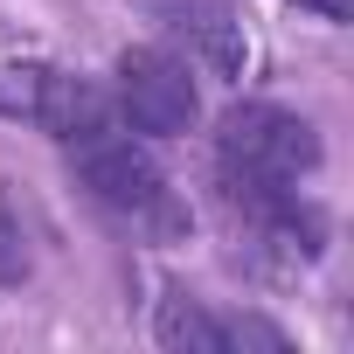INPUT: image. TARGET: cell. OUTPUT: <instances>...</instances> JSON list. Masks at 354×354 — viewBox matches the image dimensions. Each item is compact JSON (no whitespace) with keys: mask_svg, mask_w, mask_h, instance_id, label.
<instances>
[{"mask_svg":"<svg viewBox=\"0 0 354 354\" xmlns=\"http://www.w3.org/2000/svg\"><path fill=\"white\" fill-rule=\"evenodd\" d=\"M216 167L230 202L264 230L299 202V181L319 167V132L285 104H236L216 132Z\"/></svg>","mask_w":354,"mask_h":354,"instance_id":"obj_1","label":"cell"},{"mask_svg":"<svg viewBox=\"0 0 354 354\" xmlns=\"http://www.w3.org/2000/svg\"><path fill=\"white\" fill-rule=\"evenodd\" d=\"M77 174H84V188H91L111 216H125V223H139V230H153V236H174V230L188 223L181 209H174V188H167L160 160H153L146 146H132L125 132H104V139L77 146Z\"/></svg>","mask_w":354,"mask_h":354,"instance_id":"obj_2","label":"cell"},{"mask_svg":"<svg viewBox=\"0 0 354 354\" xmlns=\"http://www.w3.org/2000/svg\"><path fill=\"white\" fill-rule=\"evenodd\" d=\"M118 111L146 139H181L202 118V91H195L188 63L174 56V49L146 42V49H125L118 56Z\"/></svg>","mask_w":354,"mask_h":354,"instance_id":"obj_3","label":"cell"},{"mask_svg":"<svg viewBox=\"0 0 354 354\" xmlns=\"http://www.w3.org/2000/svg\"><path fill=\"white\" fill-rule=\"evenodd\" d=\"M28 118H35L49 139H63L70 153L91 146V139H104V132H118V104H111L91 77H70V70H35Z\"/></svg>","mask_w":354,"mask_h":354,"instance_id":"obj_4","label":"cell"},{"mask_svg":"<svg viewBox=\"0 0 354 354\" xmlns=\"http://www.w3.org/2000/svg\"><path fill=\"white\" fill-rule=\"evenodd\" d=\"M139 8H146L167 35H181V42L209 63V77H223V84L243 77L250 49H243V21L230 15V0H139Z\"/></svg>","mask_w":354,"mask_h":354,"instance_id":"obj_5","label":"cell"},{"mask_svg":"<svg viewBox=\"0 0 354 354\" xmlns=\"http://www.w3.org/2000/svg\"><path fill=\"white\" fill-rule=\"evenodd\" d=\"M153 333H160V347H174V354H230L223 313H209V306L188 299V292H167V299H160Z\"/></svg>","mask_w":354,"mask_h":354,"instance_id":"obj_6","label":"cell"},{"mask_svg":"<svg viewBox=\"0 0 354 354\" xmlns=\"http://www.w3.org/2000/svg\"><path fill=\"white\" fill-rule=\"evenodd\" d=\"M223 333H230V347H271V354H285L292 340L271 326V319H257V313H236V319H223Z\"/></svg>","mask_w":354,"mask_h":354,"instance_id":"obj_7","label":"cell"},{"mask_svg":"<svg viewBox=\"0 0 354 354\" xmlns=\"http://www.w3.org/2000/svg\"><path fill=\"white\" fill-rule=\"evenodd\" d=\"M28 236L8 223V216H0V285H28Z\"/></svg>","mask_w":354,"mask_h":354,"instance_id":"obj_8","label":"cell"},{"mask_svg":"<svg viewBox=\"0 0 354 354\" xmlns=\"http://www.w3.org/2000/svg\"><path fill=\"white\" fill-rule=\"evenodd\" d=\"M299 8H313L319 21H354V0H299Z\"/></svg>","mask_w":354,"mask_h":354,"instance_id":"obj_9","label":"cell"}]
</instances>
